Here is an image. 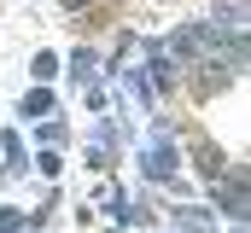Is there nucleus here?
Returning <instances> with one entry per match:
<instances>
[{
	"mask_svg": "<svg viewBox=\"0 0 251 233\" xmlns=\"http://www.w3.org/2000/svg\"><path fill=\"white\" fill-rule=\"evenodd\" d=\"M47 111H53V93H47V88L24 93V105H18V116H47Z\"/></svg>",
	"mask_w": 251,
	"mask_h": 233,
	"instance_id": "nucleus-3",
	"label": "nucleus"
},
{
	"mask_svg": "<svg viewBox=\"0 0 251 233\" xmlns=\"http://www.w3.org/2000/svg\"><path fill=\"white\" fill-rule=\"evenodd\" d=\"M59 76V58L53 53H35V82H53Z\"/></svg>",
	"mask_w": 251,
	"mask_h": 233,
	"instance_id": "nucleus-5",
	"label": "nucleus"
},
{
	"mask_svg": "<svg viewBox=\"0 0 251 233\" xmlns=\"http://www.w3.org/2000/svg\"><path fill=\"white\" fill-rule=\"evenodd\" d=\"M199 169L210 175V181H222V175H228V163H222V152H216V146H199Z\"/></svg>",
	"mask_w": 251,
	"mask_h": 233,
	"instance_id": "nucleus-4",
	"label": "nucleus"
},
{
	"mask_svg": "<svg viewBox=\"0 0 251 233\" xmlns=\"http://www.w3.org/2000/svg\"><path fill=\"white\" fill-rule=\"evenodd\" d=\"M64 6H88V0H64Z\"/></svg>",
	"mask_w": 251,
	"mask_h": 233,
	"instance_id": "nucleus-6",
	"label": "nucleus"
},
{
	"mask_svg": "<svg viewBox=\"0 0 251 233\" xmlns=\"http://www.w3.org/2000/svg\"><path fill=\"white\" fill-rule=\"evenodd\" d=\"M222 210H228V216H246V181H240V175L222 181Z\"/></svg>",
	"mask_w": 251,
	"mask_h": 233,
	"instance_id": "nucleus-2",
	"label": "nucleus"
},
{
	"mask_svg": "<svg viewBox=\"0 0 251 233\" xmlns=\"http://www.w3.org/2000/svg\"><path fill=\"white\" fill-rule=\"evenodd\" d=\"M176 169V146H170V140H152V146H146V175H170Z\"/></svg>",
	"mask_w": 251,
	"mask_h": 233,
	"instance_id": "nucleus-1",
	"label": "nucleus"
}]
</instances>
